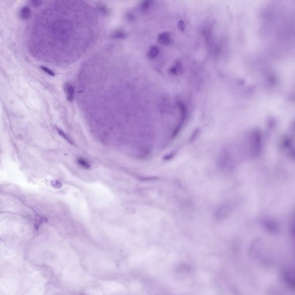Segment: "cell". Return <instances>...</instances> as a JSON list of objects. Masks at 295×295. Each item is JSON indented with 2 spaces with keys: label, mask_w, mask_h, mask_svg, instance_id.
<instances>
[{
  "label": "cell",
  "mask_w": 295,
  "mask_h": 295,
  "mask_svg": "<svg viewBox=\"0 0 295 295\" xmlns=\"http://www.w3.org/2000/svg\"><path fill=\"white\" fill-rule=\"evenodd\" d=\"M158 42L164 46H169L172 42L171 36L168 32H163L158 35Z\"/></svg>",
  "instance_id": "obj_1"
},
{
  "label": "cell",
  "mask_w": 295,
  "mask_h": 295,
  "mask_svg": "<svg viewBox=\"0 0 295 295\" xmlns=\"http://www.w3.org/2000/svg\"><path fill=\"white\" fill-rule=\"evenodd\" d=\"M113 36L114 38H115L121 39V38H123L125 37V34L124 32H116L114 33Z\"/></svg>",
  "instance_id": "obj_6"
},
{
  "label": "cell",
  "mask_w": 295,
  "mask_h": 295,
  "mask_svg": "<svg viewBox=\"0 0 295 295\" xmlns=\"http://www.w3.org/2000/svg\"><path fill=\"white\" fill-rule=\"evenodd\" d=\"M182 68V67L181 64L179 62H177L169 69V73L173 75H178L181 73Z\"/></svg>",
  "instance_id": "obj_4"
},
{
  "label": "cell",
  "mask_w": 295,
  "mask_h": 295,
  "mask_svg": "<svg viewBox=\"0 0 295 295\" xmlns=\"http://www.w3.org/2000/svg\"><path fill=\"white\" fill-rule=\"evenodd\" d=\"M64 91L65 92L66 97L67 100L69 102L73 101L74 98V92L73 87L70 84L67 83L64 86Z\"/></svg>",
  "instance_id": "obj_2"
},
{
  "label": "cell",
  "mask_w": 295,
  "mask_h": 295,
  "mask_svg": "<svg viewBox=\"0 0 295 295\" xmlns=\"http://www.w3.org/2000/svg\"><path fill=\"white\" fill-rule=\"evenodd\" d=\"M40 68L42 70H43L45 73H46L47 74H48L50 76H54L55 75L54 73L53 72V71L51 70H50L49 68L46 67H43V66H40Z\"/></svg>",
  "instance_id": "obj_7"
},
{
  "label": "cell",
  "mask_w": 295,
  "mask_h": 295,
  "mask_svg": "<svg viewBox=\"0 0 295 295\" xmlns=\"http://www.w3.org/2000/svg\"><path fill=\"white\" fill-rule=\"evenodd\" d=\"M31 3L32 5L34 7H39L42 4V1H32Z\"/></svg>",
  "instance_id": "obj_8"
},
{
  "label": "cell",
  "mask_w": 295,
  "mask_h": 295,
  "mask_svg": "<svg viewBox=\"0 0 295 295\" xmlns=\"http://www.w3.org/2000/svg\"><path fill=\"white\" fill-rule=\"evenodd\" d=\"M160 50L158 47L152 46L148 51L147 56L149 60H153L158 56Z\"/></svg>",
  "instance_id": "obj_3"
},
{
  "label": "cell",
  "mask_w": 295,
  "mask_h": 295,
  "mask_svg": "<svg viewBox=\"0 0 295 295\" xmlns=\"http://www.w3.org/2000/svg\"><path fill=\"white\" fill-rule=\"evenodd\" d=\"M30 14H31V9H30V8L27 7L23 8L20 13V17L23 19H28L30 17Z\"/></svg>",
  "instance_id": "obj_5"
}]
</instances>
